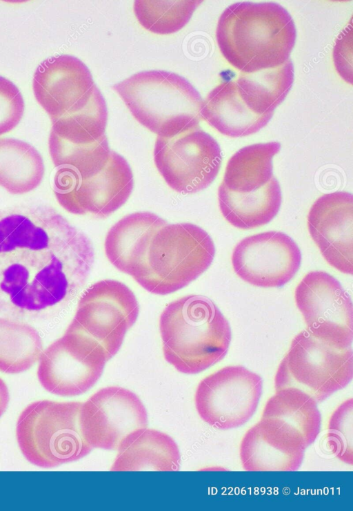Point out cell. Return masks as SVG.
<instances>
[{"mask_svg": "<svg viewBox=\"0 0 353 511\" xmlns=\"http://www.w3.org/2000/svg\"><path fill=\"white\" fill-rule=\"evenodd\" d=\"M94 253L88 236L52 207L21 204L0 210V314L50 319L85 285Z\"/></svg>", "mask_w": 353, "mask_h": 511, "instance_id": "6da1fadb", "label": "cell"}, {"mask_svg": "<svg viewBox=\"0 0 353 511\" xmlns=\"http://www.w3.org/2000/svg\"><path fill=\"white\" fill-rule=\"evenodd\" d=\"M221 52L233 67L251 73L285 63L296 37L288 10L275 2H237L220 16L216 30Z\"/></svg>", "mask_w": 353, "mask_h": 511, "instance_id": "7a4b0ae2", "label": "cell"}, {"mask_svg": "<svg viewBox=\"0 0 353 511\" xmlns=\"http://www.w3.org/2000/svg\"><path fill=\"white\" fill-rule=\"evenodd\" d=\"M165 360L179 372L200 373L226 355L230 324L208 298L188 295L170 302L159 318Z\"/></svg>", "mask_w": 353, "mask_h": 511, "instance_id": "3957f363", "label": "cell"}, {"mask_svg": "<svg viewBox=\"0 0 353 511\" xmlns=\"http://www.w3.org/2000/svg\"><path fill=\"white\" fill-rule=\"evenodd\" d=\"M112 88L143 126L171 137L199 126L203 99L183 77L151 70L134 74Z\"/></svg>", "mask_w": 353, "mask_h": 511, "instance_id": "277c9868", "label": "cell"}, {"mask_svg": "<svg viewBox=\"0 0 353 511\" xmlns=\"http://www.w3.org/2000/svg\"><path fill=\"white\" fill-rule=\"evenodd\" d=\"M83 402L37 401L20 414L16 427L19 449L30 463L52 468L78 461L93 449L82 435Z\"/></svg>", "mask_w": 353, "mask_h": 511, "instance_id": "5b68a950", "label": "cell"}, {"mask_svg": "<svg viewBox=\"0 0 353 511\" xmlns=\"http://www.w3.org/2000/svg\"><path fill=\"white\" fill-rule=\"evenodd\" d=\"M214 255L212 239L200 226L167 224L151 239L145 264L134 280L152 293L169 294L201 276Z\"/></svg>", "mask_w": 353, "mask_h": 511, "instance_id": "8992f818", "label": "cell"}, {"mask_svg": "<svg viewBox=\"0 0 353 511\" xmlns=\"http://www.w3.org/2000/svg\"><path fill=\"white\" fill-rule=\"evenodd\" d=\"M352 378L351 347H334L303 330L294 338L281 361L274 387L299 389L318 403L345 387Z\"/></svg>", "mask_w": 353, "mask_h": 511, "instance_id": "52a82bcc", "label": "cell"}, {"mask_svg": "<svg viewBox=\"0 0 353 511\" xmlns=\"http://www.w3.org/2000/svg\"><path fill=\"white\" fill-rule=\"evenodd\" d=\"M108 358L103 347L82 332L66 329L41 354L37 377L48 392L75 396L92 387Z\"/></svg>", "mask_w": 353, "mask_h": 511, "instance_id": "ba28073f", "label": "cell"}, {"mask_svg": "<svg viewBox=\"0 0 353 511\" xmlns=\"http://www.w3.org/2000/svg\"><path fill=\"white\" fill-rule=\"evenodd\" d=\"M154 161L171 189L190 194L206 189L215 180L222 155L216 139L199 126L171 137L158 136Z\"/></svg>", "mask_w": 353, "mask_h": 511, "instance_id": "9c48e42d", "label": "cell"}, {"mask_svg": "<svg viewBox=\"0 0 353 511\" xmlns=\"http://www.w3.org/2000/svg\"><path fill=\"white\" fill-rule=\"evenodd\" d=\"M139 314L138 301L128 286L118 280H103L83 293L67 329L97 340L110 360L119 350Z\"/></svg>", "mask_w": 353, "mask_h": 511, "instance_id": "30bf717a", "label": "cell"}, {"mask_svg": "<svg viewBox=\"0 0 353 511\" xmlns=\"http://www.w3.org/2000/svg\"><path fill=\"white\" fill-rule=\"evenodd\" d=\"M133 186L129 164L111 151L104 168L90 177H81L70 170L58 168L53 191L59 204L67 211L105 218L125 203Z\"/></svg>", "mask_w": 353, "mask_h": 511, "instance_id": "8fae6325", "label": "cell"}, {"mask_svg": "<svg viewBox=\"0 0 353 511\" xmlns=\"http://www.w3.org/2000/svg\"><path fill=\"white\" fill-rule=\"evenodd\" d=\"M262 389L259 374L242 365L226 366L200 381L195 407L200 418L214 428H236L254 415Z\"/></svg>", "mask_w": 353, "mask_h": 511, "instance_id": "7c38bea8", "label": "cell"}, {"mask_svg": "<svg viewBox=\"0 0 353 511\" xmlns=\"http://www.w3.org/2000/svg\"><path fill=\"white\" fill-rule=\"evenodd\" d=\"M294 299L311 335L339 349L351 347L352 301L336 278L322 271L309 272L296 286Z\"/></svg>", "mask_w": 353, "mask_h": 511, "instance_id": "4fadbf2b", "label": "cell"}, {"mask_svg": "<svg viewBox=\"0 0 353 511\" xmlns=\"http://www.w3.org/2000/svg\"><path fill=\"white\" fill-rule=\"evenodd\" d=\"M80 425L83 438L92 448L118 450L128 437L148 427V413L136 394L110 386L83 403Z\"/></svg>", "mask_w": 353, "mask_h": 511, "instance_id": "5bb4252c", "label": "cell"}, {"mask_svg": "<svg viewBox=\"0 0 353 511\" xmlns=\"http://www.w3.org/2000/svg\"><path fill=\"white\" fill-rule=\"evenodd\" d=\"M32 88L52 122L84 110L101 94L85 64L69 55L42 61L34 72Z\"/></svg>", "mask_w": 353, "mask_h": 511, "instance_id": "9a60e30c", "label": "cell"}, {"mask_svg": "<svg viewBox=\"0 0 353 511\" xmlns=\"http://www.w3.org/2000/svg\"><path fill=\"white\" fill-rule=\"evenodd\" d=\"M231 260L234 272L243 281L259 287H280L299 271L301 253L288 235L270 231L241 240Z\"/></svg>", "mask_w": 353, "mask_h": 511, "instance_id": "2e32d148", "label": "cell"}, {"mask_svg": "<svg viewBox=\"0 0 353 511\" xmlns=\"http://www.w3.org/2000/svg\"><path fill=\"white\" fill-rule=\"evenodd\" d=\"M310 445L302 432L288 421L261 415L244 434L239 447L246 471H296Z\"/></svg>", "mask_w": 353, "mask_h": 511, "instance_id": "e0dca14e", "label": "cell"}, {"mask_svg": "<svg viewBox=\"0 0 353 511\" xmlns=\"http://www.w3.org/2000/svg\"><path fill=\"white\" fill-rule=\"evenodd\" d=\"M307 223L311 238L327 262L352 275V194L336 191L319 197L309 211Z\"/></svg>", "mask_w": 353, "mask_h": 511, "instance_id": "ac0fdd59", "label": "cell"}, {"mask_svg": "<svg viewBox=\"0 0 353 511\" xmlns=\"http://www.w3.org/2000/svg\"><path fill=\"white\" fill-rule=\"evenodd\" d=\"M108 110L102 95L84 110L52 122L49 151L53 162L83 157L108 143Z\"/></svg>", "mask_w": 353, "mask_h": 511, "instance_id": "d6986e66", "label": "cell"}, {"mask_svg": "<svg viewBox=\"0 0 353 511\" xmlns=\"http://www.w3.org/2000/svg\"><path fill=\"white\" fill-rule=\"evenodd\" d=\"M167 222L151 212L128 214L111 227L104 248L108 260L134 279L143 269L154 233Z\"/></svg>", "mask_w": 353, "mask_h": 511, "instance_id": "ffe728a7", "label": "cell"}, {"mask_svg": "<svg viewBox=\"0 0 353 511\" xmlns=\"http://www.w3.org/2000/svg\"><path fill=\"white\" fill-rule=\"evenodd\" d=\"M200 115L220 133L240 137L260 131L273 113L259 115L251 111L240 97L235 81L228 80L219 84L203 100Z\"/></svg>", "mask_w": 353, "mask_h": 511, "instance_id": "44dd1931", "label": "cell"}, {"mask_svg": "<svg viewBox=\"0 0 353 511\" xmlns=\"http://www.w3.org/2000/svg\"><path fill=\"white\" fill-rule=\"evenodd\" d=\"M179 449L168 434L145 428L128 437L118 449L111 471H177Z\"/></svg>", "mask_w": 353, "mask_h": 511, "instance_id": "7402d4cb", "label": "cell"}, {"mask_svg": "<svg viewBox=\"0 0 353 511\" xmlns=\"http://www.w3.org/2000/svg\"><path fill=\"white\" fill-rule=\"evenodd\" d=\"M281 190L273 177L260 189L248 193L228 190L221 183L218 189V201L224 218L241 229L263 226L277 215L281 205Z\"/></svg>", "mask_w": 353, "mask_h": 511, "instance_id": "603a6c76", "label": "cell"}, {"mask_svg": "<svg viewBox=\"0 0 353 511\" xmlns=\"http://www.w3.org/2000/svg\"><path fill=\"white\" fill-rule=\"evenodd\" d=\"M280 149L277 142L241 148L228 160L221 183L228 190L239 193L260 189L274 177L272 160Z\"/></svg>", "mask_w": 353, "mask_h": 511, "instance_id": "cb8c5ba5", "label": "cell"}, {"mask_svg": "<svg viewBox=\"0 0 353 511\" xmlns=\"http://www.w3.org/2000/svg\"><path fill=\"white\" fill-rule=\"evenodd\" d=\"M294 67L289 59L283 64L251 73H241L235 80L240 97L256 115L274 113L292 86Z\"/></svg>", "mask_w": 353, "mask_h": 511, "instance_id": "d4e9b609", "label": "cell"}, {"mask_svg": "<svg viewBox=\"0 0 353 511\" xmlns=\"http://www.w3.org/2000/svg\"><path fill=\"white\" fill-rule=\"evenodd\" d=\"M45 173L43 158L28 143L0 138V186L12 194H23L36 189Z\"/></svg>", "mask_w": 353, "mask_h": 511, "instance_id": "484cf974", "label": "cell"}, {"mask_svg": "<svg viewBox=\"0 0 353 511\" xmlns=\"http://www.w3.org/2000/svg\"><path fill=\"white\" fill-rule=\"evenodd\" d=\"M43 351L41 338L20 320L0 318V372L19 374L29 369Z\"/></svg>", "mask_w": 353, "mask_h": 511, "instance_id": "4316f807", "label": "cell"}, {"mask_svg": "<svg viewBox=\"0 0 353 511\" xmlns=\"http://www.w3.org/2000/svg\"><path fill=\"white\" fill-rule=\"evenodd\" d=\"M262 414L278 416L292 423L302 432L310 445L320 433L321 416L317 403L296 388L276 390L268 400Z\"/></svg>", "mask_w": 353, "mask_h": 511, "instance_id": "83f0119b", "label": "cell"}, {"mask_svg": "<svg viewBox=\"0 0 353 511\" xmlns=\"http://www.w3.org/2000/svg\"><path fill=\"white\" fill-rule=\"evenodd\" d=\"M203 1H135L134 14L142 26L159 34H172L185 26Z\"/></svg>", "mask_w": 353, "mask_h": 511, "instance_id": "f1b7e54d", "label": "cell"}, {"mask_svg": "<svg viewBox=\"0 0 353 511\" xmlns=\"http://www.w3.org/2000/svg\"><path fill=\"white\" fill-rule=\"evenodd\" d=\"M353 400L347 399L332 413L325 436L326 447L341 461L353 465Z\"/></svg>", "mask_w": 353, "mask_h": 511, "instance_id": "f546056e", "label": "cell"}, {"mask_svg": "<svg viewBox=\"0 0 353 511\" xmlns=\"http://www.w3.org/2000/svg\"><path fill=\"white\" fill-rule=\"evenodd\" d=\"M23 111L21 93L11 81L0 76V135L17 126Z\"/></svg>", "mask_w": 353, "mask_h": 511, "instance_id": "4dcf8cb0", "label": "cell"}, {"mask_svg": "<svg viewBox=\"0 0 353 511\" xmlns=\"http://www.w3.org/2000/svg\"><path fill=\"white\" fill-rule=\"evenodd\" d=\"M10 401V395L6 383L0 378V417L6 412Z\"/></svg>", "mask_w": 353, "mask_h": 511, "instance_id": "1f68e13d", "label": "cell"}]
</instances>
